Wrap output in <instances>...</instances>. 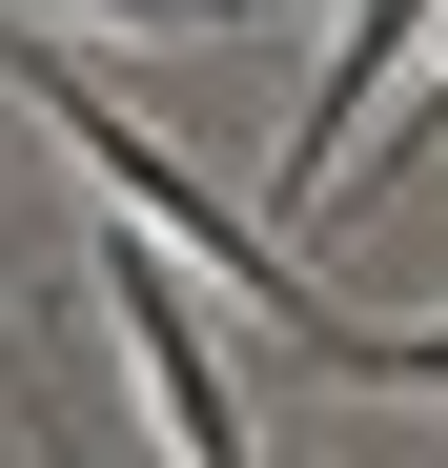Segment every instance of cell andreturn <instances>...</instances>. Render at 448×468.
I'll return each mask as SVG.
<instances>
[{"mask_svg":"<svg viewBox=\"0 0 448 468\" xmlns=\"http://www.w3.org/2000/svg\"><path fill=\"white\" fill-rule=\"evenodd\" d=\"M0 82H21V102H41V143H61V164L102 184V224H143V245H164V265H204V285H245L265 326L326 367V326H347V305H326L306 265H285V224H245V204H224V184H204V164H184V143L143 122L123 82H82V61H61V41L21 21V0H0Z\"/></svg>","mask_w":448,"mask_h":468,"instance_id":"6da1fadb","label":"cell"},{"mask_svg":"<svg viewBox=\"0 0 448 468\" xmlns=\"http://www.w3.org/2000/svg\"><path fill=\"white\" fill-rule=\"evenodd\" d=\"M102 326H123V387L164 408V468H265L245 448V387H224L204 305H184V265L143 245V224H102Z\"/></svg>","mask_w":448,"mask_h":468,"instance_id":"7a4b0ae2","label":"cell"},{"mask_svg":"<svg viewBox=\"0 0 448 468\" xmlns=\"http://www.w3.org/2000/svg\"><path fill=\"white\" fill-rule=\"evenodd\" d=\"M428 41H448V0H347V21H326V82L285 102V245H306V204L388 143V102L428 82Z\"/></svg>","mask_w":448,"mask_h":468,"instance_id":"3957f363","label":"cell"},{"mask_svg":"<svg viewBox=\"0 0 448 468\" xmlns=\"http://www.w3.org/2000/svg\"><path fill=\"white\" fill-rule=\"evenodd\" d=\"M326 367H347V387H428V408H448V326H326Z\"/></svg>","mask_w":448,"mask_h":468,"instance_id":"277c9868","label":"cell"},{"mask_svg":"<svg viewBox=\"0 0 448 468\" xmlns=\"http://www.w3.org/2000/svg\"><path fill=\"white\" fill-rule=\"evenodd\" d=\"M0 387H21V326H0ZM21 408H41V387H21Z\"/></svg>","mask_w":448,"mask_h":468,"instance_id":"5b68a950","label":"cell"}]
</instances>
